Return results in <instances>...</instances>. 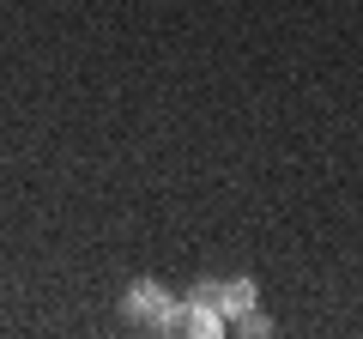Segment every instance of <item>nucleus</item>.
Listing matches in <instances>:
<instances>
[{
  "mask_svg": "<svg viewBox=\"0 0 363 339\" xmlns=\"http://www.w3.org/2000/svg\"><path fill=\"white\" fill-rule=\"evenodd\" d=\"M230 333H248V339H260V333H272V321H267L260 309H248V315H236V321H230Z\"/></svg>",
  "mask_w": 363,
  "mask_h": 339,
  "instance_id": "20e7f679",
  "label": "nucleus"
},
{
  "mask_svg": "<svg viewBox=\"0 0 363 339\" xmlns=\"http://www.w3.org/2000/svg\"><path fill=\"white\" fill-rule=\"evenodd\" d=\"M157 333H176V339H212V333H230V321H224L212 303H200V297H182L176 309L164 315V327Z\"/></svg>",
  "mask_w": 363,
  "mask_h": 339,
  "instance_id": "f257e3e1",
  "label": "nucleus"
},
{
  "mask_svg": "<svg viewBox=\"0 0 363 339\" xmlns=\"http://www.w3.org/2000/svg\"><path fill=\"white\" fill-rule=\"evenodd\" d=\"M121 309H128V321H133V327H164V315L176 309V297H169L157 279H133L128 297H121Z\"/></svg>",
  "mask_w": 363,
  "mask_h": 339,
  "instance_id": "f03ea898",
  "label": "nucleus"
},
{
  "mask_svg": "<svg viewBox=\"0 0 363 339\" xmlns=\"http://www.w3.org/2000/svg\"><path fill=\"white\" fill-rule=\"evenodd\" d=\"M255 297H260L255 279H218V315H224V321L248 315V309H255Z\"/></svg>",
  "mask_w": 363,
  "mask_h": 339,
  "instance_id": "7ed1b4c3",
  "label": "nucleus"
}]
</instances>
